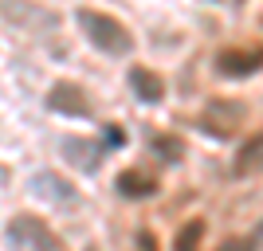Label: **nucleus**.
<instances>
[{
	"mask_svg": "<svg viewBox=\"0 0 263 251\" xmlns=\"http://www.w3.org/2000/svg\"><path fill=\"white\" fill-rule=\"evenodd\" d=\"M79 24H83V35L99 47L102 55H130L134 51V35L130 28L106 12H95V8H79Z\"/></svg>",
	"mask_w": 263,
	"mask_h": 251,
	"instance_id": "nucleus-1",
	"label": "nucleus"
},
{
	"mask_svg": "<svg viewBox=\"0 0 263 251\" xmlns=\"http://www.w3.org/2000/svg\"><path fill=\"white\" fill-rule=\"evenodd\" d=\"M0 20H8V28L16 32H55L59 16L32 0H0Z\"/></svg>",
	"mask_w": 263,
	"mask_h": 251,
	"instance_id": "nucleus-2",
	"label": "nucleus"
},
{
	"mask_svg": "<svg viewBox=\"0 0 263 251\" xmlns=\"http://www.w3.org/2000/svg\"><path fill=\"white\" fill-rule=\"evenodd\" d=\"M4 243H8V247H40V251L63 247V240H59L40 216H16L8 228H4Z\"/></svg>",
	"mask_w": 263,
	"mask_h": 251,
	"instance_id": "nucleus-3",
	"label": "nucleus"
},
{
	"mask_svg": "<svg viewBox=\"0 0 263 251\" xmlns=\"http://www.w3.org/2000/svg\"><path fill=\"white\" fill-rule=\"evenodd\" d=\"M59 149H63V157L75 169H83V173H99L102 157H106V142H87V138H63L59 142Z\"/></svg>",
	"mask_w": 263,
	"mask_h": 251,
	"instance_id": "nucleus-4",
	"label": "nucleus"
},
{
	"mask_svg": "<svg viewBox=\"0 0 263 251\" xmlns=\"http://www.w3.org/2000/svg\"><path fill=\"white\" fill-rule=\"evenodd\" d=\"M47 106L59 110V114H71V118H87L90 114L87 94H83V87H75V83H55L51 94H47Z\"/></svg>",
	"mask_w": 263,
	"mask_h": 251,
	"instance_id": "nucleus-5",
	"label": "nucleus"
},
{
	"mask_svg": "<svg viewBox=\"0 0 263 251\" xmlns=\"http://www.w3.org/2000/svg\"><path fill=\"white\" fill-rule=\"evenodd\" d=\"M32 192L44 197V200H51V204H75V188L67 185L59 173H47V169L32 177Z\"/></svg>",
	"mask_w": 263,
	"mask_h": 251,
	"instance_id": "nucleus-6",
	"label": "nucleus"
},
{
	"mask_svg": "<svg viewBox=\"0 0 263 251\" xmlns=\"http://www.w3.org/2000/svg\"><path fill=\"white\" fill-rule=\"evenodd\" d=\"M216 71L228 79H248L259 71V51H224L216 59Z\"/></svg>",
	"mask_w": 263,
	"mask_h": 251,
	"instance_id": "nucleus-7",
	"label": "nucleus"
},
{
	"mask_svg": "<svg viewBox=\"0 0 263 251\" xmlns=\"http://www.w3.org/2000/svg\"><path fill=\"white\" fill-rule=\"evenodd\" d=\"M114 185H118L122 197H130V200H145V197H154V192H157V181H154V177H145V173H138V169L118 173Z\"/></svg>",
	"mask_w": 263,
	"mask_h": 251,
	"instance_id": "nucleus-8",
	"label": "nucleus"
},
{
	"mask_svg": "<svg viewBox=\"0 0 263 251\" xmlns=\"http://www.w3.org/2000/svg\"><path fill=\"white\" fill-rule=\"evenodd\" d=\"M130 90L138 94V102H161V94H165L161 79L154 71H145V67H134L130 71Z\"/></svg>",
	"mask_w": 263,
	"mask_h": 251,
	"instance_id": "nucleus-9",
	"label": "nucleus"
},
{
	"mask_svg": "<svg viewBox=\"0 0 263 251\" xmlns=\"http://www.w3.org/2000/svg\"><path fill=\"white\" fill-rule=\"evenodd\" d=\"M149 149H157L165 161H181L185 157V142L173 133H149Z\"/></svg>",
	"mask_w": 263,
	"mask_h": 251,
	"instance_id": "nucleus-10",
	"label": "nucleus"
},
{
	"mask_svg": "<svg viewBox=\"0 0 263 251\" xmlns=\"http://www.w3.org/2000/svg\"><path fill=\"white\" fill-rule=\"evenodd\" d=\"M200 231H204V224H200V220H193V224H189V228L181 231V236H177V247H197Z\"/></svg>",
	"mask_w": 263,
	"mask_h": 251,
	"instance_id": "nucleus-11",
	"label": "nucleus"
},
{
	"mask_svg": "<svg viewBox=\"0 0 263 251\" xmlns=\"http://www.w3.org/2000/svg\"><path fill=\"white\" fill-rule=\"evenodd\" d=\"M255 153H259V138H252V145L243 149V157H240V173H248V165L255 169Z\"/></svg>",
	"mask_w": 263,
	"mask_h": 251,
	"instance_id": "nucleus-12",
	"label": "nucleus"
}]
</instances>
